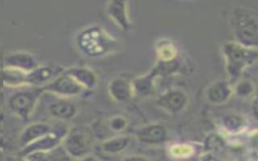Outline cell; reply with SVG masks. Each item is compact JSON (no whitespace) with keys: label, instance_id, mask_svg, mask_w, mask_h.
I'll return each mask as SVG.
<instances>
[{"label":"cell","instance_id":"obj_1","mask_svg":"<svg viewBox=\"0 0 258 161\" xmlns=\"http://www.w3.org/2000/svg\"><path fill=\"white\" fill-rule=\"evenodd\" d=\"M76 42L80 50L91 57L106 55L117 47L115 39L98 25L88 26L79 31Z\"/></svg>","mask_w":258,"mask_h":161},{"label":"cell","instance_id":"obj_2","mask_svg":"<svg viewBox=\"0 0 258 161\" xmlns=\"http://www.w3.org/2000/svg\"><path fill=\"white\" fill-rule=\"evenodd\" d=\"M222 52L225 67L231 78L239 77L243 71L258 60V48L243 45L237 41L224 43Z\"/></svg>","mask_w":258,"mask_h":161},{"label":"cell","instance_id":"obj_3","mask_svg":"<svg viewBox=\"0 0 258 161\" xmlns=\"http://www.w3.org/2000/svg\"><path fill=\"white\" fill-rule=\"evenodd\" d=\"M231 23L237 42L258 48V18L251 11L237 7L232 13Z\"/></svg>","mask_w":258,"mask_h":161},{"label":"cell","instance_id":"obj_4","mask_svg":"<svg viewBox=\"0 0 258 161\" xmlns=\"http://www.w3.org/2000/svg\"><path fill=\"white\" fill-rule=\"evenodd\" d=\"M61 146L73 160H80L90 156L93 150V135L87 128L69 129Z\"/></svg>","mask_w":258,"mask_h":161},{"label":"cell","instance_id":"obj_5","mask_svg":"<svg viewBox=\"0 0 258 161\" xmlns=\"http://www.w3.org/2000/svg\"><path fill=\"white\" fill-rule=\"evenodd\" d=\"M41 94L40 88L20 90L9 97L8 108L19 119L28 120L33 115Z\"/></svg>","mask_w":258,"mask_h":161},{"label":"cell","instance_id":"obj_6","mask_svg":"<svg viewBox=\"0 0 258 161\" xmlns=\"http://www.w3.org/2000/svg\"><path fill=\"white\" fill-rule=\"evenodd\" d=\"M42 93L53 95L56 98L71 99L81 95L85 90L63 71L50 83L40 88Z\"/></svg>","mask_w":258,"mask_h":161},{"label":"cell","instance_id":"obj_7","mask_svg":"<svg viewBox=\"0 0 258 161\" xmlns=\"http://www.w3.org/2000/svg\"><path fill=\"white\" fill-rule=\"evenodd\" d=\"M187 95L179 89H171L161 94L155 101L158 108L169 114L181 112L187 105Z\"/></svg>","mask_w":258,"mask_h":161},{"label":"cell","instance_id":"obj_8","mask_svg":"<svg viewBox=\"0 0 258 161\" xmlns=\"http://www.w3.org/2000/svg\"><path fill=\"white\" fill-rule=\"evenodd\" d=\"M62 71L63 69L57 65L39 64L34 69L26 73V87L42 88Z\"/></svg>","mask_w":258,"mask_h":161},{"label":"cell","instance_id":"obj_9","mask_svg":"<svg viewBox=\"0 0 258 161\" xmlns=\"http://www.w3.org/2000/svg\"><path fill=\"white\" fill-rule=\"evenodd\" d=\"M68 130L58 129L52 130L50 133L42 136L38 140L34 141L33 143L29 144L28 146L20 149V155L24 156L28 153L35 152V151H49L57 146H59L62 142V139L64 138Z\"/></svg>","mask_w":258,"mask_h":161},{"label":"cell","instance_id":"obj_10","mask_svg":"<svg viewBox=\"0 0 258 161\" xmlns=\"http://www.w3.org/2000/svg\"><path fill=\"white\" fill-rule=\"evenodd\" d=\"M108 17L123 31L129 30L131 27V20L129 17L128 2L111 0L105 6Z\"/></svg>","mask_w":258,"mask_h":161},{"label":"cell","instance_id":"obj_11","mask_svg":"<svg viewBox=\"0 0 258 161\" xmlns=\"http://www.w3.org/2000/svg\"><path fill=\"white\" fill-rule=\"evenodd\" d=\"M38 60L35 55L27 51H13L5 55L3 66L15 68L23 72H29L38 66Z\"/></svg>","mask_w":258,"mask_h":161},{"label":"cell","instance_id":"obj_12","mask_svg":"<svg viewBox=\"0 0 258 161\" xmlns=\"http://www.w3.org/2000/svg\"><path fill=\"white\" fill-rule=\"evenodd\" d=\"M233 95V86L224 79H219L211 84L205 92L207 101L212 105H222Z\"/></svg>","mask_w":258,"mask_h":161},{"label":"cell","instance_id":"obj_13","mask_svg":"<svg viewBox=\"0 0 258 161\" xmlns=\"http://www.w3.org/2000/svg\"><path fill=\"white\" fill-rule=\"evenodd\" d=\"M52 126L46 122H34L26 126L18 136V144L20 149L28 146L42 136L52 131Z\"/></svg>","mask_w":258,"mask_h":161},{"label":"cell","instance_id":"obj_14","mask_svg":"<svg viewBox=\"0 0 258 161\" xmlns=\"http://www.w3.org/2000/svg\"><path fill=\"white\" fill-rule=\"evenodd\" d=\"M167 131L166 128L158 123H152L145 125L137 130L136 139L143 144L155 145L162 143L166 140Z\"/></svg>","mask_w":258,"mask_h":161},{"label":"cell","instance_id":"obj_15","mask_svg":"<svg viewBox=\"0 0 258 161\" xmlns=\"http://www.w3.org/2000/svg\"><path fill=\"white\" fill-rule=\"evenodd\" d=\"M108 94L117 103H125L134 96L133 84L124 77H115L108 84Z\"/></svg>","mask_w":258,"mask_h":161},{"label":"cell","instance_id":"obj_16","mask_svg":"<svg viewBox=\"0 0 258 161\" xmlns=\"http://www.w3.org/2000/svg\"><path fill=\"white\" fill-rule=\"evenodd\" d=\"M47 112L54 119L68 121L77 115L78 109L70 99L57 98L56 101H53L48 105Z\"/></svg>","mask_w":258,"mask_h":161},{"label":"cell","instance_id":"obj_17","mask_svg":"<svg viewBox=\"0 0 258 161\" xmlns=\"http://www.w3.org/2000/svg\"><path fill=\"white\" fill-rule=\"evenodd\" d=\"M64 72L78 83L85 91L93 90L98 82L95 71L87 66H73L64 69Z\"/></svg>","mask_w":258,"mask_h":161},{"label":"cell","instance_id":"obj_18","mask_svg":"<svg viewBox=\"0 0 258 161\" xmlns=\"http://www.w3.org/2000/svg\"><path fill=\"white\" fill-rule=\"evenodd\" d=\"M24 161H72L61 144L49 151H35L22 156Z\"/></svg>","mask_w":258,"mask_h":161},{"label":"cell","instance_id":"obj_19","mask_svg":"<svg viewBox=\"0 0 258 161\" xmlns=\"http://www.w3.org/2000/svg\"><path fill=\"white\" fill-rule=\"evenodd\" d=\"M131 142V138L125 135H116L104 140L101 149L107 154H118L126 150Z\"/></svg>","mask_w":258,"mask_h":161},{"label":"cell","instance_id":"obj_20","mask_svg":"<svg viewBox=\"0 0 258 161\" xmlns=\"http://www.w3.org/2000/svg\"><path fill=\"white\" fill-rule=\"evenodd\" d=\"M3 86L9 88H25L26 87V72L21 70L3 66L2 67Z\"/></svg>","mask_w":258,"mask_h":161},{"label":"cell","instance_id":"obj_21","mask_svg":"<svg viewBox=\"0 0 258 161\" xmlns=\"http://www.w3.org/2000/svg\"><path fill=\"white\" fill-rule=\"evenodd\" d=\"M154 76H155V73L151 71L149 74H145L133 80L132 84H133L134 95L136 94L140 96H147L152 94V92L154 91V85H153Z\"/></svg>","mask_w":258,"mask_h":161},{"label":"cell","instance_id":"obj_22","mask_svg":"<svg viewBox=\"0 0 258 161\" xmlns=\"http://www.w3.org/2000/svg\"><path fill=\"white\" fill-rule=\"evenodd\" d=\"M255 93V85L250 79H241L233 86V94L240 98H248Z\"/></svg>","mask_w":258,"mask_h":161},{"label":"cell","instance_id":"obj_23","mask_svg":"<svg viewBox=\"0 0 258 161\" xmlns=\"http://www.w3.org/2000/svg\"><path fill=\"white\" fill-rule=\"evenodd\" d=\"M245 126V121L240 116L229 115L223 119V127L230 133H237Z\"/></svg>","mask_w":258,"mask_h":161},{"label":"cell","instance_id":"obj_24","mask_svg":"<svg viewBox=\"0 0 258 161\" xmlns=\"http://www.w3.org/2000/svg\"><path fill=\"white\" fill-rule=\"evenodd\" d=\"M157 54L159 58L164 62H169L176 56V49L172 43L164 42L157 48Z\"/></svg>","mask_w":258,"mask_h":161},{"label":"cell","instance_id":"obj_25","mask_svg":"<svg viewBox=\"0 0 258 161\" xmlns=\"http://www.w3.org/2000/svg\"><path fill=\"white\" fill-rule=\"evenodd\" d=\"M127 125H128L127 119L120 115L113 116L108 121V128L110 131L114 133H121L127 128Z\"/></svg>","mask_w":258,"mask_h":161},{"label":"cell","instance_id":"obj_26","mask_svg":"<svg viewBox=\"0 0 258 161\" xmlns=\"http://www.w3.org/2000/svg\"><path fill=\"white\" fill-rule=\"evenodd\" d=\"M190 147L189 146H186V145H177V146H174L171 148V153L172 155H176V156H179V157H182V156H188L190 155Z\"/></svg>","mask_w":258,"mask_h":161},{"label":"cell","instance_id":"obj_27","mask_svg":"<svg viewBox=\"0 0 258 161\" xmlns=\"http://www.w3.org/2000/svg\"><path fill=\"white\" fill-rule=\"evenodd\" d=\"M251 110H252V114L253 117L258 120V95L254 97L253 102H252V106H251Z\"/></svg>","mask_w":258,"mask_h":161},{"label":"cell","instance_id":"obj_28","mask_svg":"<svg viewBox=\"0 0 258 161\" xmlns=\"http://www.w3.org/2000/svg\"><path fill=\"white\" fill-rule=\"evenodd\" d=\"M122 161H150V160L147 159V158H145L144 156L132 155V156H127V157H125Z\"/></svg>","mask_w":258,"mask_h":161},{"label":"cell","instance_id":"obj_29","mask_svg":"<svg viewBox=\"0 0 258 161\" xmlns=\"http://www.w3.org/2000/svg\"><path fill=\"white\" fill-rule=\"evenodd\" d=\"M78 161H99V160H98V159H96V158H94V157L88 156V157H85V158L80 159V160H78Z\"/></svg>","mask_w":258,"mask_h":161},{"label":"cell","instance_id":"obj_30","mask_svg":"<svg viewBox=\"0 0 258 161\" xmlns=\"http://www.w3.org/2000/svg\"><path fill=\"white\" fill-rule=\"evenodd\" d=\"M3 86V80H2V70L0 71V88Z\"/></svg>","mask_w":258,"mask_h":161},{"label":"cell","instance_id":"obj_31","mask_svg":"<svg viewBox=\"0 0 258 161\" xmlns=\"http://www.w3.org/2000/svg\"><path fill=\"white\" fill-rule=\"evenodd\" d=\"M0 161H2V153H1V151H0Z\"/></svg>","mask_w":258,"mask_h":161},{"label":"cell","instance_id":"obj_32","mask_svg":"<svg viewBox=\"0 0 258 161\" xmlns=\"http://www.w3.org/2000/svg\"><path fill=\"white\" fill-rule=\"evenodd\" d=\"M21 161H24V160H23V158H22V160H21Z\"/></svg>","mask_w":258,"mask_h":161}]
</instances>
